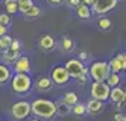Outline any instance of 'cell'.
Returning <instances> with one entry per match:
<instances>
[{"instance_id":"10","label":"cell","mask_w":126,"mask_h":121,"mask_svg":"<svg viewBox=\"0 0 126 121\" xmlns=\"http://www.w3.org/2000/svg\"><path fill=\"white\" fill-rule=\"evenodd\" d=\"M109 98L113 101L115 104H123L125 103V98H126V93L123 88H120V87H112V90L109 91Z\"/></svg>"},{"instance_id":"12","label":"cell","mask_w":126,"mask_h":121,"mask_svg":"<svg viewBox=\"0 0 126 121\" xmlns=\"http://www.w3.org/2000/svg\"><path fill=\"white\" fill-rule=\"evenodd\" d=\"M85 107H86V111H88V113L96 114V113H99V111L103 108V101L96 100V98H92V100L88 101V104H86Z\"/></svg>"},{"instance_id":"32","label":"cell","mask_w":126,"mask_h":121,"mask_svg":"<svg viewBox=\"0 0 126 121\" xmlns=\"http://www.w3.org/2000/svg\"><path fill=\"white\" fill-rule=\"evenodd\" d=\"M64 0H48V3L51 4V6H58V4H61Z\"/></svg>"},{"instance_id":"35","label":"cell","mask_w":126,"mask_h":121,"mask_svg":"<svg viewBox=\"0 0 126 121\" xmlns=\"http://www.w3.org/2000/svg\"><path fill=\"white\" fill-rule=\"evenodd\" d=\"M81 1H82V3H85L86 6H89V7L94 4V0H81Z\"/></svg>"},{"instance_id":"5","label":"cell","mask_w":126,"mask_h":121,"mask_svg":"<svg viewBox=\"0 0 126 121\" xmlns=\"http://www.w3.org/2000/svg\"><path fill=\"white\" fill-rule=\"evenodd\" d=\"M31 113V108H30V104L27 101H18V103L13 104L12 107V115L16 118V120H24L27 118Z\"/></svg>"},{"instance_id":"37","label":"cell","mask_w":126,"mask_h":121,"mask_svg":"<svg viewBox=\"0 0 126 121\" xmlns=\"http://www.w3.org/2000/svg\"><path fill=\"white\" fill-rule=\"evenodd\" d=\"M31 121H40V120H31Z\"/></svg>"},{"instance_id":"14","label":"cell","mask_w":126,"mask_h":121,"mask_svg":"<svg viewBox=\"0 0 126 121\" xmlns=\"http://www.w3.org/2000/svg\"><path fill=\"white\" fill-rule=\"evenodd\" d=\"M54 46H55V41H54V39H52L50 34L41 36V39H40V47L43 48V50H51Z\"/></svg>"},{"instance_id":"2","label":"cell","mask_w":126,"mask_h":121,"mask_svg":"<svg viewBox=\"0 0 126 121\" xmlns=\"http://www.w3.org/2000/svg\"><path fill=\"white\" fill-rule=\"evenodd\" d=\"M31 87V78H30L27 73H16V75L12 78V88L14 93L23 94L27 93Z\"/></svg>"},{"instance_id":"27","label":"cell","mask_w":126,"mask_h":121,"mask_svg":"<svg viewBox=\"0 0 126 121\" xmlns=\"http://www.w3.org/2000/svg\"><path fill=\"white\" fill-rule=\"evenodd\" d=\"M55 108H57V114L63 115V114H67V113H68V105L64 103L63 100H61L58 104H55Z\"/></svg>"},{"instance_id":"13","label":"cell","mask_w":126,"mask_h":121,"mask_svg":"<svg viewBox=\"0 0 126 121\" xmlns=\"http://www.w3.org/2000/svg\"><path fill=\"white\" fill-rule=\"evenodd\" d=\"M3 60L4 63L10 64V63H14V60L20 56V50H13V48H6L3 50Z\"/></svg>"},{"instance_id":"7","label":"cell","mask_w":126,"mask_h":121,"mask_svg":"<svg viewBox=\"0 0 126 121\" xmlns=\"http://www.w3.org/2000/svg\"><path fill=\"white\" fill-rule=\"evenodd\" d=\"M64 67H65V70H67V73H68L69 75L75 77V78H77L78 75H81L82 73L88 71V70L85 69V66L82 64V61H81V60H78V58L68 60V61H67V64H65Z\"/></svg>"},{"instance_id":"34","label":"cell","mask_w":126,"mask_h":121,"mask_svg":"<svg viewBox=\"0 0 126 121\" xmlns=\"http://www.w3.org/2000/svg\"><path fill=\"white\" fill-rule=\"evenodd\" d=\"M68 1H69V4H71V6H75V7L81 3V0H68Z\"/></svg>"},{"instance_id":"11","label":"cell","mask_w":126,"mask_h":121,"mask_svg":"<svg viewBox=\"0 0 126 121\" xmlns=\"http://www.w3.org/2000/svg\"><path fill=\"white\" fill-rule=\"evenodd\" d=\"M30 70V60L26 56H18L14 60V71L16 73H29Z\"/></svg>"},{"instance_id":"31","label":"cell","mask_w":126,"mask_h":121,"mask_svg":"<svg viewBox=\"0 0 126 121\" xmlns=\"http://www.w3.org/2000/svg\"><path fill=\"white\" fill-rule=\"evenodd\" d=\"M113 121H126V118H125V115H123V114H120V113H118V114H115Z\"/></svg>"},{"instance_id":"24","label":"cell","mask_w":126,"mask_h":121,"mask_svg":"<svg viewBox=\"0 0 126 121\" xmlns=\"http://www.w3.org/2000/svg\"><path fill=\"white\" fill-rule=\"evenodd\" d=\"M61 46L65 51H71L72 48H74V41L72 39H69V37H64L63 41H61Z\"/></svg>"},{"instance_id":"28","label":"cell","mask_w":126,"mask_h":121,"mask_svg":"<svg viewBox=\"0 0 126 121\" xmlns=\"http://www.w3.org/2000/svg\"><path fill=\"white\" fill-rule=\"evenodd\" d=\"M0 24H3V26L10 24V17H9V14H6V13L0 14Z\"/></svg>"},{"instance_id":"20","label":"cell","mask_w":126,"mask_h":121,"mask_svg":"<svg viewBox=\"0 0 126 121\" xmlns=\"http://www.w3.org/2000/svg\"><path fill=\"white\" fill-rule=\"evenodd\" d=\"M9 78H10V70H9V67H6L4 64H0V84L9 81Z\"/></svg>"},{"instance_id":"16","label":"cell","mask_w":126,"mask_h":121,"mask_svg":"<svg viewBox=\"0 0 126 121\" xmlns=\"http://www.w3.org/2000/svg\"><path fill=\"white\" fill-rule=\"evenodd\" d=\"M77 16L79 19H89L91 17V9L85 3H79L77 6Z\"/></svg>"},{"instance_id":"18","label":"cell","mask_w":126,"mask_h":121,"mask_svg":"<svg viewBox=\"0 0 126 121\" xmlns=\"http://www.w3.org/2000/svg\"><path fill=\"white\" fill-rule=\"evenodd\" d=\"M63 101L67 105H74V104H77L78 103V96L75 94V93H65L64 94V97H63Z\"/></svg>"},{"instance_id":"15","label":"cell","mask_w":126,"mask_h":121,"mask_svg":"<svg viewBox=\"0 0 126 121\" xmlns=\"http://www.w3.org/2000/svg\"><path fill=\"white\" fill-rule=\"evenodd\" d=\"M51 86H52V81L50 78H47V77H41L35 83V88L38 91H47V90L51 88Z\"/></svg>"},{"instance_id":"9","label":"cell","mask_w":126,"mask_h":121,"mask_svg":"<svg viewBox=\"0 0 126 121\" xmlns=\"http://www.w3.org/2000/svg\"><path fill=\"white\" fill-rule=\"evenodd\" d=\"M109 70L113 71V73H119V71H123L126 69V54L125 53H119L115 58H112L108 63Z\"/></svg>"},{"instance_id":"22","label":"cell","mask_w":126,"mask_h":121,"mask_svg":"<svg viewBox=\"0 0 126 121\" xmlns=\"http://www.w3.org/2000/svg\"><path fill=\"white\" fill-rule=\"evenodd\" d=\"M98 27L101 30H109L112 27V22L108 17H101L98 20Z\"/></svg>"},{"instance_id":"25","label":"cell","mask_w":126,"mask_h":121,"mask_svg":"<svg viewBox=\"0 0 126 121\" xmlns=\"http://www.w3.org/2000/svg\"><path fill=\"white\" fill-rule=\"evenodd\" d=\"M74 107V110H72V113H74L75 115H84L86 113V107L84 105V104H81V103H77L72 105Z\"/></svg>"},{"instance_id":"33","label":"cell","mask_w":126,"mask_h":121,"mask_svg":"<svg viewBox=\"0 0 126 121\" xmlns=\"http://www.w3.org/2000/svg\"><path fill=\"white\" fill-rule=\"evenodd\" d=\"M7 33V29L6 26H3V24H0V36H4Z\"/></svg>"},{"instance_id":"19","label":"cell","mask_w":126,"mask_h":121,"mask_svg":"<svg viewBox=\"0 0 126 121\" xmlns=\"http://www.w3.org/2000/svg\"><path fill=\"white\" fill-rule=\"evenodd\" d=\"M4 7H6L7 13H10V14H14L18 12L17 0H4Z\"/></svg>"},{"instance_id":"8","label":"cell","mask_w":126,"mask_h":121,"mask_svg":"<svg viewBox=\"0 0 126 121\" xmlns=\"http://www.w3.org/2000/svg\"><path fill=\"white\" fill-rule=\"evenodd\" d=\"M51 78L55 84L63 86V84H67V83H68L69 74L67 73L65 67H55V69H52V71H51Z\"/></svg>"},{"instance_id":"6","label":"cell","mask_w":126,"mask_h":121,"mask_svg":"<svg viewBox=\"0 0 126 121\" xmlns=\"http://www.w3.org/2000/svg\"><path fill=\"white\" fill-rule=\"evenodd\" d=\"M116 4H118V0H94L92 10L96 14H105L115 9Z\"/></svg>"},{"instance_id":"23","label":"cell","mask_w":126,"mask_h":121,"mask_svg":"<svg viewBox=\"0 0 126 121\" xmlns=\"http://www.w3.org/2000/svg\"><path fill=\"white\" fill-rule=\"evenodd\" d=\"M10 43H12V37L10 36H0V50H6L10 47Z\"/></svg>"},{"instance_id":"29","label":"cell","mask_w":126,"mask_h":121,"mask_svg":"<svg viewBox=\"0 0 126 121\" xmlns=\"http://www.w3.org/2000/svg\"><path fill=\"white\" fill-rule=\"evenodd\" d=\"M9 48H13V50H20V41L16 40V39H12V43H10V47Z\"/></svg>"},{"instance_id":"26","label":"cell","mask_w":126,"mask_h":121,"mask_svg":"<svg viewBox=\"0 0 126 121\" xmlns=\"http://www.w3.org/2000/svg\"><path fill=\"white\" fill-rule=\"evenodd\" d=\"M40 13H41L40 7H37V6H34V4H33V6L30 7V9L24 13V14H26V16H29V17H37V16H40Z\"/></svg>"},{"instance_id":"36","label":"cell","mask_w":126,"mask_h":121,"mask_svg":"<svg viewBox=\"0 0 126 121\" xmlns=\"http://www.w3.org/2000/svg\"><path fill=\"white\" fill-rule=\"evenodd\" d=\"M86 57H88V54H86V51H82V53L79 54V58H81V60H85Z\"/></svg>"},{"instance_id":"30","label":"cell","mask_w":126,"mask_h":121,"mask_svg":"<svg viewBox=\"0 0 126 121\" xmlns=\"http://www.w3.org/2000/svg\"><path fill=\"white\" fill-rule=\"evenodd\" d=\"M86 73H88V71H85V73H82L81 75L77 77V81H78L79 84H85L86 83Z\"/></svg>"},{"instance_id":"1","label":"cell","mask_w":126,"mask_h":121,"mask_svg":"<svg viewBox=\"0 0 126 121\" xmlns=\"http://www.w3.org/2000/svg\"><path fill=\"white\" fill-rule=\"evenodd\" d=\"M30 108L33 111V114L41 118H51L57 114V108L55 104L50 101V100H44V98H37L33 104H30Z\"/></svg>"},{"instance_id":"21","label":"cell","mask_w":126,"mask_h":121,"mask_svg":"<svg viewBox=\"0 0 126 121\" xmlns=\"http://www.w3.org/2000/svg\"><path fill=\"white\" fill-rule=\"evenodd\" d=\"M33 6V0H17V7L18 12L26 13L30 7Z\"/></svg>"},{"instance_id":"17","label":"cell","mask_w":126,"mask_h":121,"mask_svg":"<svg viewBox=\"0 0 126 121\" xmlns=\"http://www.w3.org/2000/svg\"><path fill=\"white\" fill-rule=\"evenodd\" d=\"M105 83H106V84H108L110 88H112V87H116V86H118V84L120 83L119 74H118V73H113V71H110V73L108 74V77H106Z\"/></svg>"},{"instance_id":"4","label":"cell","mask_w":126,"mask_h":121,"mask_svg":"<svg viewBox=\"0 0 126 121\" xmlns=\"http://www.w3.org/2000/svg\"><path fill=\"white\" fill-rule=\"evenodd\" d=\"M109 91L110 87L105 83V81H95L91 87V94L94 98L101 100V101H106L109 98Z\"/></svg>"},{"instance_id":"3","label":"cell","mask_w":126,"mask_h":121,"mask_svg":"<svg viewBox=\"0 0 126 121\" xmlns=\"http://www.w3.org/2000/svg\"><path fill=\"white\" fill-rule=\"evenodd\" d=\"M89 73L95 81H105L108 74L110 73V70H109V66L106 61H95V63H92Z\"/></svg>"}]
</instances>
